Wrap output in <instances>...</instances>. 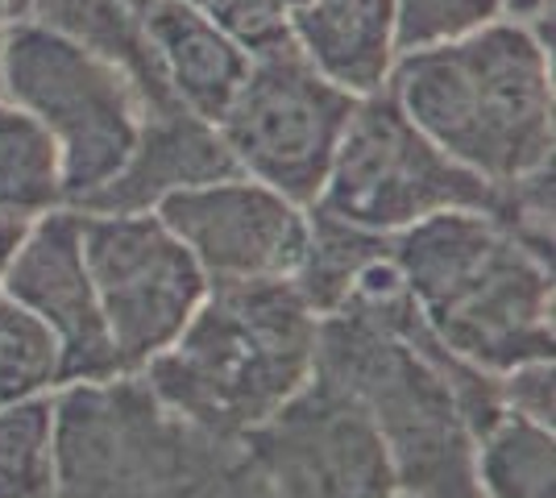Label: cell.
<instances>
[{
    "mask_svg": "<svg viewBox=\"0 0 556 498\" xmlns=\"http://www.w3.org/2000/svg\"><path fill=\"white\" fill-rule=\"evenodd\" d=\"M0 283L9 295L38 311L59 336V379L104 382L121 370L113 336L96 304V291L79 254V213L50 208L34 216L22 250L13 254Z\"/></svg>",
    "mask_w": 556,
    "mask_h": 498,
    "instance_id": "10",
    "label": "cell"
},
{
    "mask_svg": "<svg viewBox=\"0 0 556 498\" xmlns=\"http://www.w3.org/2000/svg\"><path fill=\"white\" fill-rule=\"evenodd\" d=\"M154 213L216 283L287 279L307 250V208L250 175L175 191Z\"/></svg>",
    "mask_w": 556,
    "mask_h": 498,
    "instance_id": "9",
    "label": "cell"
},
{
    "mask_svg": "<svg viewBox=\"0 0 556 498\" xmlns=\"http://www.w3.org/2000/svg\"><path fill=\"white\" fill-rule=\"evenodd\" d=\"M325 361L337 374H353V395H374V416L391 440L399 482L424 498H478L469 445L453 420L448 382L441 386L403 345L366 336L353 324H332L325 332Z\"/></svg>",
    "mask_w": 556,
    "mask_h": 498,
    "instance_id": "8",
    "label": "cell"
},
{
    "mask_svg": "<svg viewBox=\"0 0 556 498\" xmlns=\"http://www.w3.org/2000/svg\"><path fill=\"white\" fill-rule=\"evenodd\" d=\"M125 4H129V9H138L141 17H146V13H150V9H159L163 0H125Z\"/></svg>",
    "mask_w": 556,
    "mask_h": 498,
    "instance_id": "25",
    "label": "cell"
},
{
    "mask_svg": "<svg viewBox=\"0 0 556 498\" xmlns=\"http://www.w3.org/2000/svg\"><path fill=\"white\" fill-rule=\"evenodd\" d=\"M478 474L494 498H553V436L523 416L494 420Z\"/></svg>",
    "mask_w": 556,
    "mask_h": 498,
    "instance_id": "16",
    "label": "cell"
},
{
    "mask_svg": "<svg viewBox=\"0 0 556 498\" xmlns=\"http://www.w3.org/2000/svg\"><path fill=\"white\" fill-rule=\"evenodd\" d=\"M38 0H4V9H9V17H22L25 9H34Z\"/></svg>",
    "mask_w": 556,
    "mask_h": 498,
    "instance_id": "24",
    "label": "cell"
},
{
    "mask_svg": "<svg viewBox=\"0 0 556 498\" xmlns=\"http://www.w3.org/2000/svg\"><path fill=\"white\" fill-rule=\"evenodd\" d=\"M490 204L494 183L428 142L382 88L353 104L312 208L366 233H399L444 208H478L490 216Z\"/></svg>",
    "mask_w": 556,
    "mask_h": 498,
    "instance_id": "5",
    "label": "cell"
},
{
    "mask_svg": "<svg viewBox=\"0 0 556 498\" xmlns=\"http://www.w3.org/2000/svg\"><path fill=\"white\" fill-rule=\"evenodd\" d=\"M59 379V336L38 311L0 295V404H17Z\"/></svg>",
    "mask_w": 556,
    "mask_h": 498,
    "instance_id": "17",
    "label": "cell"
},
{
    "mask_svg": "<svg viewBox=\"0 0 556 498\" xmlns=\"http://www.w3.org/2000/svg\"><path fill=\"white\" fill-rule=\"evenodd\" d=\"M4 100L50 129L63 158L67 208L113 179L150 120L129 75L22 17L9 22L4 38Z\"/></svg>",
    "mask_w": 556,
    "mask_h": 498,
    "instance_id": "4",
    "label": "cell"
},
{
    "mask_svg": "<svg viewBox=\"0 0 556 498\" xmlns=\"http://www.w3.org/2000/svg\"><path fill=\"white\" fill-rule=\"evenodd\" d=\"M387 92L432 145L486 183L553 163V38L498 17L462 42L399 54Z\"/></svg>",
    "mask_w": 556,
    "mask_h": 498,
    "instance_id": "1",
    "label": "cell"
},
{
    "mask_svg": "<svg viewBox=\"0 0 556 498\" xmlns=\"http://www.w3.org/2000/svg\"><path fill=\"white\" fill-rule=\"evenodd\" d=\"M300 4H303V0H287V9H300Z\"/></svg>",
    "mask_w": 556,
    "mask_h": 498,
    "instance_id": "26",
    "label": "cell"
},
{
    "mask_svg": "<svg viewBox=\"0 0 556 498\" xmlns=\"http://www.w3.org/2000/svg\"><path fill=\"white\" fill-rule=\"evenodd\" d=\"M0 208L42 216L67 208L63 195V158L50 129L25 108L0 95Z\"/></svg>",
    "mask_w": 556,
    "mask_h": 498,
    "instance_id": "15",
    "label": "cell"
},
{
    "mask_svg": "<svg viewBox=\"0 0 556 498\" xmlns=\"http://www.w3.org/2000/svg\"><path fill=\"white\" fill-rule=\"evenodd\" d=\"M22 22L47 25L54 34L71 38L75 47L92 50L96 59L113 63L116 72H125L150 117L184 108L159 67L154 42L146 34V17L125 0H38L34 9H25Z\"/></svg>",
    "mask_w": 556,
    "mask_h": 498,
    "instance_id": "14",
    "label": "cell"
},
{
    "mask_svg": "<svg viewBox=\"0 0 556 498\" xmlns=\"http://www.w3.org/2000/svg\"><path fill=\"white\" fill-rule=\"evenodd\" d=\"M79 254L121 370L170 345L204 299L208 274L159 213H79Z\"/></svg>",
    "mask_w": 556,
    "mask_h": 498,
    "instance_id": "7",
    "label": "cell"
},
{
    "mask_svg": "<svg viewBox=\"0 0 556 498\" xmlns=\"http://www.w3.org/2000/svg\"><path fill=\"white\" fill-rule=\"evenodd\" d=\"M29 225H34V216H22V213H9V208H0V279H4V270H9L13 254L22 250V241H25V233H29Z\"/></svg>",
    "mask_w": 556,
    "mask_h": 498,
    "instance_id": "22",
    "label": "cell"
},
{
    "mask_svg": "<svg viewBox=\"0 0 556 498\" xmlns=\"http://www.w3.org/2000/svg\"><path fill=\"white\" fill-rule=\"evenodd\" d=\"M353 104L357 95L328 84L287 38L250 54V72L216 120V133L225 138L241 175L312 208Z\"/></svg>",
    "mask_w": 556,
    "mask_h": 498,
    "instance_id": "6",
    "label": "cell"
},
{
    "mask_svg": "<svg viewBox=\"0 0 556 498\" xmlns=\"http://www.w3.org/2000/svg\"><path fill=\"white\" fill-rule=\"evenodd\" d=\"M241 175L216 125L191 117L187 108L150 117L125 166L104 188L84 195L79 213H154L159 200L187 188H204L216 179Z\"/></svg>",
    "mask_w": 556,
    "mask_h": 498,
    "instance_id": "11",
    "label": "cell"
},
{
    "mask_svg": "<svg viewBox=\"0 0 556 498\" xmlns=\"http://www.w3.org/2000/svg\"><path fill=\"white\" fill-rule=\"evenodd\" d=\"M316 329L282 279L220 283L216 299L179 332L175 354L154 357L150 374L166 404L195 424L250 427L270 420L312 370Z\"/></svg>",
    "mask_w": 556,
    "mask_h": 498,
    "instance_id": "3",
    "label": "cell"
},
{
    "mask_svg": "<svg viewBox=\"0 0 556 498\" xmlns=\"http://www.w3.org/2000/svg\"><path fill=\"white\" fill-rule=\"evenodd\" d=\"M146 34L154 42L159 67L175 100L191 117L216 125L229 108L237 84L250 72V50H241L216 22L187 0H163L146 13Z\"/></svg>",
    "mask_w": 556,
    "mask_h": 498,
    "instance_id": "13",
    "label": "cell"
},
{
    "mask_svg": "<svg viewBox=\"0 0 556 498\" xmlns=\"http://www.w3.org/2000/svg\"><path fill=\"white\" fill-rule=\"evenodd\" d=\"M9 9H4V0H0V95H4V38H9Z\"/></svg>",
    "mask_w": 556,
    "mask_h": 498,
    "instance_id": "23",
    "label": "cell"
},
{
    "mask_svg": "<svg viewBox=\"0 0 556 498\" xmlns=\"http://www.w3.org/2000/svg\"><path fill=\"white\" fill-rule=\"evenodd\" d=\"M399 54L462 42L503 17V0H391Z\"/></svg>",
    "mask_w": 556,
    "mask_h": 498,
    "instance_id": "19",
    "label": "cell"
},
{
    "mask_svg": "<svg viewBox=\"0 0 556 498\" xmlns=\"http://www.w3.org/2000/svg\"><path fill=\"white\" fill-rule=\"evenodd\" d=\"M208 22H216L241 50H270L291 38V9L287 0H187Z\"/></svg>",
    "mask_w": 556,
    "mask_h": 498,
    "instance_id": "20",
    "label": "cell"
},
{
    "mask_svg": "<svg viewBox=\"0 0 556 498\" xmlns=\"http://www.w3.org/2000/svg\"><path fill=\"white\" fill-rule=\"evenodd\" d=\"M50 404L0 411V498H50Z\"/></svg>",
    "mask_w": 556,
    "mask_h": 498,
    "instance_id": "18",
    "label": "cell"
},
{
    "mask_svg": "<svg viewBox=\"0 0 556 498\" xmlns=\"http://www.w3.org/2000/svg\"><path fill=\"white\" fill-rule=\"evenodd\" d=\"M498 395H503L523 420H532V424H540V427H553V366H548L544 357L515 366Z\"/></svg>",
    "mask_w": 556,
    "mask_h": 498,
    "instance_id": "21",
    "label": "cell"
},
{
    "mask_svg": "<svg viewBox=\"0 0 556 498\" xmlns=\"http://www.w3.org/2000/svg\"><path fill=\"white\" fill-rule=\"evenodd\" d=\"M391 261L462 357L515 370L553 354L544 261L478 208H444L399 229Z\"/></svg>",
    "mask_w": 556,
    "mask_h": 498,
    "instance_id": "2",
    "label": "cell"
},
{
    "mask_svg": "<svg viewBox=\"0 0 556 498\" xmlns=\"http://www.w3.org/2000/svg\"><path fill=\"white\" fill-rule=\"evenodd\" d=\"M291 42L300 54L349 95L387 88L399 59L391 0H303L291 9Z\"/></svg>",
    "mask_w": 556,
    "mask_h": 498,
    "instance_id": "12",
    "label": "cell"
}]
</instances>
